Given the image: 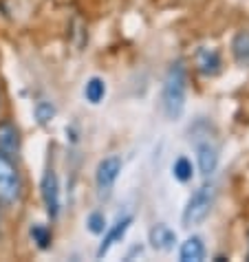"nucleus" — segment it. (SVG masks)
<instances>
[{
    "instance_id": "1a4fd4ad",
    "label": "nucleus",
    "mask_w": 249,
    "mask_h": 262,
    "mask_svg": "<svg viewBox=\"0 0 249 262\" xmlns=\"http://www.w3.org/2000/svg\"><path fill=\"white\" fill-rule=\"evenodd\" d=\"M20 145H23L20 128L13 121H0V152L9 157H18Z\"/></svg>"
},
{
    "instance_id": "7ed1b4c3",
    "label": "nucleus",
    "mask_w": 249,
    "mask_h": 262,
    "mask_svg": "<svg viewBox=\"0 0 249 262\" xmlns=\"http://www.w3.org/2000/svg\"><path fill=\"white\" fill-rule=\"evenodd\" d=\"M214 203H216V187L212 183H203L199 190L192 192V196L185 203V209H183V216H181L183 227H196V225H201L210 216Z\"/></svg>"
},
{
    "instance_id": "f03ea898",
    "label": "nucleus",
    "mask_w": 249,
    "mask_h": 262,
    "mask_svg": "<svg viewBox=\"0 0 249 262\" xmlns=\"http://www.w3.org/2000/svg\"><path fill=\"white\" fill-rule=\"evenodd\" d=\"M23 177L13 157L0 152V207H16L23 199Z\"/></svg>"
},
{
    "instance_id": "f257e3e1",
    "label": "nucleus",
    "mask_w": 249,
    "mask_h": 262,
    "mask_svg": "<svg viewBox=\"0 0 249 262\" xmlns=\"http://www.w3.org/2000/svg\"><path fill=\"white\" fill-rule=\"evenodd\" d=\"M185 95H188V71L183 62H172L163 79L161 91V111L168 119H179L185 111Z\"/></svg>"
},
{
    "instance_id": "ddd939ff",
    "label": "nucleus",
    "mask_w": 249,
    "mask_h": 262,
    "mask_svg": "<svg viewBox=\"0 0 249 262\" xmlns=\"http://www.w3.org/2000/svg\"><path fill=\"white\" fill-rule=\"evenodd\" d=\"M104 97H106V82L101 77H91L89 82L84 84V99L89 101V104L97 106Z\"/></svg>"
},
{
    "instance_id": "dca6fc26",
    "label": "nucleus",
    "mask_w": 249,
    "mask_h": 262,
    "mask_svg": "<svg viewBox=\"0 0 249 262\" xmlns=\"http://www.w3.org/2000/svg\"><path fill=\"white\" fill-rule=\"evenodd\" d=\"M106 227H108V223H106V216L101 212H91L89 218H86V229L95 236H101L106 231Z\"/></svg>"
},
{
    "instance_id": "4468645a",
    "label": "nucleus",
    "mask_w": 249,
    "mask_h": 262,
    "mask_svg": "<svg viewBox=\"0 0 249 262\" xmlns=\"http://www.w3.org/2000/svg\"><path fill=\"white\" fill-rule=\"evenodd\" d=\"M172 177L179 181V183H190L194 179V165L188 157H179L177 161L172 163Z\"/></svg>"
},
{
    "instance_id": "f8f14e48",
    "label": "nucleus",
    "mask_w": 249,
    "mask_h": 262,
    "mask_svg": "<svg viewBox=\"0 0 249 262\" xmlns=\"http://www.w3.org/2000/svg\"><path fill=\"white\" fill-rule=\"evenodd\" d=\"M232 57L238 67H249V31H238L232 38Z\"/></svg>"
},
{
    "instance_id": "9d476101",
    "label": "nucleus",
    "mask_w": 249,
    "mask_h": 262,
    "mask_svg": "<svg viewBox=\"0 0 249 262\" xmlns=\"http://www.w3.org/2000/svg\"><path fill=\"white\" fill-rule=\"evenodd\" d=\"M196 69L205 77H216L223 69V57L216 49H199L196 51Z\"/></svg>"
},
{
    "instance_id": "423d86ee",
    "label": "nucleus",
    "mask_w": 249,
    "mask_h": 262,
    "mask_svg": "<svg viewBox=\"0 0 249 262\" xmlns=\"http://www.w3.org/2000/svg\"><path fill=\"white\" fill-rule=\"evenodd\" d=\"M194 148H196V165H199V172L205 179H210L218 167V148L210 139L194 141Z\"/></svg>"
},
{
    "instance_id": "39448f33",
    "label": "nucleus",
    "mask_w": 249,
    "mask_h": 262,
    "mask_svg": "<svg viewBox=\"0 0 249 262\" xmlns=\"http://www.w3.org/2000/svg\"><path fill=\"white\" fill-rule=\"evenodd\" d=\"M40 192H42V201H45L49 218L55 221L57 214H60V183H57V177L51 167L45 172V177H42Z\"/></svg>"
},
{
    "instance_id": "20e7f679",
    "label": "nucleus",
    "mask_w": 249,
    "mask_h": 262,
    "mask_svg": "<svg viewBox=\"0 0 249 262\" xmlns=\"http://www.w3.org/2000/svg\"><path fill=\"white\" fill-rule=\"evenodd\" d=\"M119 172H121V159L117 155L104 157L97 163V170H95V185H97L99 196H108L113 192L117 179H119Z\"/></svg>"
},
{
    "instance_id": "f3484780",
    "label": "nucleus",
    "mask_w": 249,
    "mask_h": 262,
    "mask_svg": "<svg viewBox=\"0 0 249 262\" xmlns=\"http://www.w3.org/2000/svg\"><path fill=\"white\" fill-rule=\"evenodd\" d=\"M35 117H38V121L45 126V123H49L55 117V108L51 106L49 101H38V104H35Z\"/></svg>"
},
{
    "instance_id": "0eeeda50",
    "label": "nucleus",
    "mask_w": 249,
    "mask_h": 262,
    "mask_svg": "<svg viewBox=\"0 0 249 262\" xmlns=\"http://www.w3.org/2000/svg\"><path fill=\"white\" fill-rule=\"evenodd\" d=\"M130 223H133V216H119L115 221V225H111V227H106V231L101 236H104V240H101V245L97 247V258H104L108 251H111V247L121 243V238L126 236V231L130 227Z\"/></svg>"
},
{
    "instance_id": "2eb2a0df",
    "label": "nucleus",
    "mask_w": 249,
    "mask_h": 262,
    "mask_svg": "<svg viewBox=\"0 0 249 262\" xmlns=\"http://www.w3.org/2000/svg\"><path fill=\"white\" fill-rule=\"evenodd\" d=\"M29 234H31V240L35 243V247L38 249H49L51 243H53V234H51V229L47 227V225H42V223H35L31 229H29Z\"/></svg>"
},
{
    "instance_id": "9b49d317",
    "label": "nucleus",
    "mask_w": 249,
    "mask_h": 262,
    "mask_svg": "<svg viewBox=\"0 0 249 262\" xmlns=\"http://www.w3.org/2000/svg\"><path fill=\"white\" fill-rule=\"evenodd\" d=\"M205 258V243L201 236H190L179 249L181 262H201Z\"/></svg>"
},
{
    "instance_id": "6e6552de",
    "label": "nucleus",
    "mask_w": 249,
    "mask_h": 262,
    "mask_svg": "<svg viewBox=\"0 0 249 262\" xmlns=\"http://www.w3.org/2000/svg\"><path fill=\"white\" fill-rule=\"evenodd\" d=\"M148 243L155 251H172L174 245H177V231L165 223H157L148 231Z\"/></svg>"
}]
</instances>
